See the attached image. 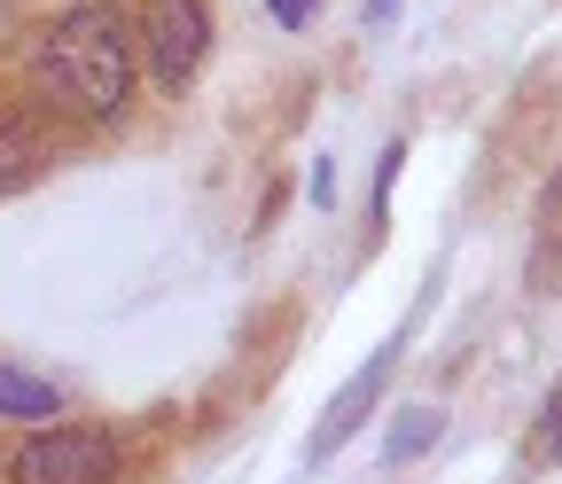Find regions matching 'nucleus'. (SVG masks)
<instances>
[{"instance_id":"20e7f679","label":"nucleus","mask_w":562,"mask_h":484,"mask_svg":"<svg viewBox=\"0 0 562 484\" xmlns=\"http://www.w3.org/2000/svg\"><path fill=\"white\" fill-rule=\"evenodd\" d=\"M391 360H398V344H383V352H375V360H368L360 375H351V383H344V391L328 398V414L313 423V446H305L313 461H328V453H336V446H344L351 430H360L368 414H375V398H383V383H391Z\"/></svg>"},{"instance_id":"4468645a","label":"nucleus","mask_w":562,"mask_h":484,"mask_svg":"<svg viewBox=\"0 0 562 484\" xmlns=\"http://www.w3.org/2000/svg\"><path fill=\"white\" fill-rule=\"evenodd\" d=\"M391 9H398V0H368V24H391Z\"/></svg>"},{"instance_id":"9d476101","label":"nucleus","mask_w":562,"mask_h":484,"mask_svg":"<svg viewBox=\"0 0 562 484\" xmlns=\"http://www.w3.org/2000/svg\"><path fill=\"white\" fill-rule=\"evenodd\" d=\"M313 9H321V0H266V16H273L281 32H297V24H313Z\"/></svg>"},{"instance_id":"7ed1b4c3","label":"nucleus","mask_w":562,"mask_h":484,"mask_svg":"<svg viewBox=\"0 0 562 484\" xmlns=\"http://www.w3.org/2000/svg\"><path fill=\"white\" fill-rule=\"evenodd\" d=\"M203 47H211V9L203 0H149V47H140V63H149V79L165 94L195 87Z\"/></svg>"},{"instance_id":"39448f33","label":"nucleus","mask_w":562,"mask_h":484,"mask_svg":"<svg viewBox=\"0 0 562 484\" xmlns=\"http://www.w3.org/2000/svg\"><path fill=\"white\" fill-rule=\"evenodd\" d=\"M55 414H63V383L0 360V423H32L40 430V423H55Z\"/></svg>"},{"instance_id":"1a4fd4ad","label":"nucleus","mask_w":562,"mask_h":484,"mask_svg":"<svg viewBox=\"0 0 562 484\" xmlns=\"http://www.w3.org/2000/svg\"><path fill=\"white\" fill-rule=\"evenodd\" d=\"M398 165H406V142H391V149H383V165H375V220L391 212V188H398Z\"/></svg>"},{"instance_id":"f8f14e48","label":"nucleus","mask_w":562,"mask_h":484,"mask_svg":"<svg viewBox=\"0 0 562 484\" xmlns=\"http://www.w3.org/2000/svg\"><path fill=\"white\" fill-rule=\"evenodd\" d=\"M313 203H336V165L313 157Z\"/></svg>"},{"instance_id":"f03ea898","label":"nucleus","mask_w":562,"mask_h":484,"mask_svg":"<svg viewBox=\"0 0 562 484\" xmlns=\"http://www.w3.org/2000/svg\"><path fill=\"white\" fill-rule=\"evenodd\" d=\"M117 461H125V446H117V430H102V423H40L16 453H9V484H110L117 476Z\"/></svg>"},{"instance_id":"ddd939ff","label":"nucleus","mask_w":562,"mask_h":484,"mask_svg":"<svg viewBox=\"0 0 562 484\" xmlns=\"http://www.w3.org/2000/svg\"><path fill=\"white\" fill-rule=\"evenodd\" d=\"M554 414H562V383H554V391H547V398H539V430H547V423H554Z\"/></svg>"},{"instance_id":"9b49d317","label":"nucleus","mask_w":562,"mask_h":484,"mask_svg":"<svg viewBox=\"0 0 562 484\" xmlns=\"http://www.w3.org/2000/svg\"><path fill=\"white\" fill-rule=\"evenodd\" d=\"M531 438H539V461H547V469H562V414H554L547 430H531Z\"/></svg>"},{"instance_id":"6e6552de","label":"nucleus","mask_w":562,"mask_h":484,"mask_svg":"<svg viewBox=\"0 0 562 484\" xmlns=\"http://www.w3.org/2000/svg\"><path fill=\"white\" fill-rule=\"evenodd\" d=\"M438 430H446V414H438V406H406L398 423H391V446H383V461H391V469H406L414 453H430V438H438Z\"/></svg>"},{"instance_id":"f257e3e1","label":"nucleus","mask_w":562,"mask_h":484,"mask_svg":"<svg viewBox=\"0 0 562 484\" xmlns=\"http://www.w3.org/2000/svg\"><path fill=\"white\" fill-rule=\"evenodd\" d=\"M133 63H140V55H133L125 16L110 9V0H79V9H63L55 32L40 40L32 87H40V102L63 110V117L110 125V117H125V102H133Z\"/></svg>"},{"instance_id":"423d86ee","label":"nucleus","mask_w":562,"mask_h":484,"mask_svg":"<svg viewBox=\"0 0 562 484\" xmlns=\"http://www.w3.org/2000/svg\"><path fill=\"white\" fill-rule=\"evenodd\" d=\"M40 165H47L40 125H0V195H16V188H24Z\"/></svg>"},{"instance_id":"0eeeda50","label":"nucleus","mask_w":562,"mask_h":484,"mask_svg":"<svg viewBox=\"0 0 562 484\" xmlns=\"http://www.w3.org/2000/svg\"><path fill=\"white\" fill-rule=\"evenodd\" d=\"M531 282L562 290V172L547 180V212H539V258H531Z\"/></svg>"}]
</instances>
